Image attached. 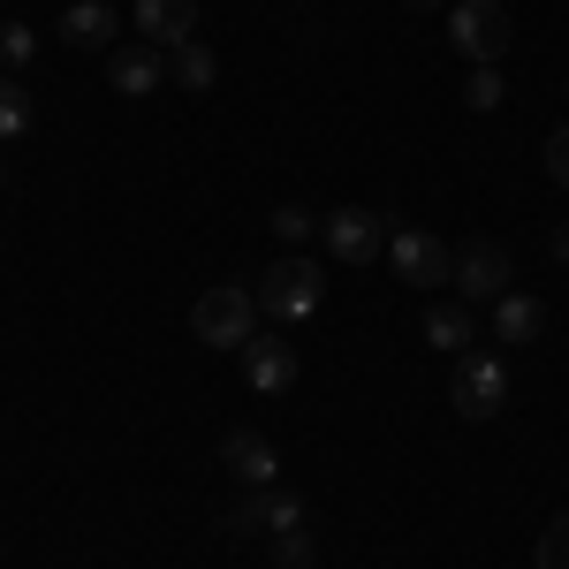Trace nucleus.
Returning a JSON list of instances; mask_svg holds the SVG:
<instances>
[{
  "mask_svg": "<svg viewBox=\"0 0 569 569\" xmlns=\"http://www.w3.org/2000/svg\"><path fill=\"white\" fill-rule=\"evenodd\" d=\"M190 335H198L206 350H243V342L259 335V289H251V281L206 289V297L190 305Z\"/></svg>",
  "mask_w": 569,
  "mask_h": 569,
  "instance_id": "f257e3e1",
  "label": "nucleus"
},
{
  "mask_svg": "<svg viewBox=\"0 0 569 569\" xmlns=\"http://www.w3.org/2000/svg\"><path fill=\"white\" fill-rule=\"evenodd\" d=\"M448 39L471 69H501L509 53V0H456L448 8Z\"/></svg>",
  "mask_w": 569,
  "mask_h": 569,
  "instance_id": "f03ea898",
  "label": "nucleus"
},
{
  "mask_svg": "<svg viewBox=\"0 0 569 569\" xmlns=\"http://www.w3.org/2000/svg\"><path fill=\"white\" fill-rule=\"evenodd\" d=\"M319 297H327V273L311 259H281V266H266V281H259V311L266 319H311L319 311Z\"/></svg>",
  "mask_w": 569,
  "mask_h": 569,
  "instance_id": "7ed1b4c3",
  "label": "nucleus"
},
{
  "mask_svg": "<svg viewBox=\"0 0 569 569\" xmlns=\"http://www.w3.org/2000/svg\"><path fill=\"white\" fill-rule=\"evenodd\" d=\"M448 281L463 289V305H493V297L517 289V259H509L493 236H471V243L456 251V273H448Z\"/></svg>",
  "mask_w": 569,
  "mask_h": 569,
  "instance_id": "20e7f679",
  "label": "nucleus"
},
{
  "mask_svg": "<svg viewBox=\"0 0 569 569\" xmlns=\"http://www.w3.org/2000/svg\"><path fill=\"white\" fill-rule=\"evenodd\" d=\"M456 410H463L471 426L501 418V410H509V365L486 357V350H463L456 357Z\"/></svg>",
  "mask_w": 569,
  "mask_h": 569,
  "instance_id": "39448f33",
  "label": "nucleus"
},
{
  "mask_svg": "<svg viewBox=\"0 0 569 569\" xmlns=\"http://www.w3.org/2000/svg\"><path fill=\"white\" fill-rule=\"evenodd\" d=\"M388 266H395L402 289H448V273H456L448 243L426 236V228H395V236H388Z\"/></svg>",
  "mask_w": 569,
  "mask_h": 569,
  "instance_id": "423d86ee",
  "label": "nucleus"
},
{
  "mask_svg": "<svg viewBox=\"0 0 569 569\" xmlns=\"http://www.w3.org/2000/svg\"><path fill=\"white\" fill-rule=\"evenodd\" d=\"M319 236H327V251L342 266H372L380 251H388V236H395V220L380 213H365V206H335V213L319 220Z\"/></svg>",
  "mask_w": 569,
  "mask_h": 569,
  "instance_id": "0eeeda50",
  "label": "nucleus"
},
{
  "mask_svg": "<svg viewBox=\"0 0 569 569\" xmlns=\"http://www.w3.org/2000/svg\"><path fill=\"white\" fill-rule=\"evenodd\" d=\"M281 539V531H305V501L281 493V486H251V501L228 509V539Z\"/></svg>",
  "mask_w": 569,
  "mask_h": 569,
  "instance_id": "6e6552de",
  "label": "nucleus"
},
{
  "mask_svg": "<svg viewBox=\"0 0 569 569\" xmlns=\"http://www.w3.org/2000/svg\"><path fill=\"white\" fill-rule=\"evenodd\" d=\"M236 357H243V380H251L259 395H289V388H297V342H281V335H251Z\"/></svg>",
  "mask_w": 569,
  "mask_h": 569,
  "instance_id": "1a4fd4ad",
  "label": "nucleus"
},
{
  "mask_svg": "<svg viewBox=\"0 0 569 569\" xmlns=\"http://www.w3.org/2000/svg\"><path fill=\"white\" fill-rule=\"evenodd\" d=\"M107 77H114L122 99H152V91L168 84V46H114Z\"/></svg>",
  "mask_w": 569,
  "mask_h": 569,
  "instance_id": "9d476101",
  "label": "nucleus"
},
{
  "mask_svg": "<svg viewBox=\"0 0 569 569\" xmlns=\"http://www.w3.org/2000/svg\"><path fill=\"white\" fill-rule=\"evenodd\" d=\"M220 463H228V471H236L243 486H273V479H281V456H273V440L251 433V426H236V433L220 440Z\"/></svg>",
  "mask_w": 569,
  "mask_h": 569,
  "instance_id": "9b49d317",
  "label": "nucleus"
},
{
  "mask_svg": "<svg viewBox=\"0 0 569 569\" xmlns=\"http://www.w3.org/2000/svg\"><path fill=\"white\" fill-rule=\"evenodd\" d=\"M137 31H144V46L198 39V0H137Z\"/></svg>",
  "mask_w": 569,
  "mask_h": 569,
  "instance_id": "f8f14e48",
  "label": "nucleus"
},
{
  "mask_svg": "<svg viewBox=\"0 0 569 569\" xmlns=\"http://www.w3.org/2000/svg\"><path fill=\"white\" fill-rule=\"evenodd\" d=\"M493 335L509 342V350H525L547 335V305L531 297V289H509V297H493Z\"/></svg>",
  "mask_w": 569,
  "mask_h": 569,
  "instance_id": "ddd939ff",
  "label": "nucleus"
},
{
  "mask_svg": "<svg viewBox=\"0 0 569 569\" xmlns=\"http://www.w3.org/2000/svg\"><path fill=\"white\" fill-rule=\"evenodd\" d=\"M426 342H433V350H471V342H479V319H471V311L463 305H433L426 311Z\"/></svg>",
  "mask_w": 569,
  "mask_h": 569,
  "instance_id": "4468645a",
  "label": "nucleus"
},
{
  "mask_svg": "<svg viewBox=\"0 0 569 569\" xmlns=\"http://www.w3.org/2000/svg\"><path fill=\"white\" fill-rule=\"evenodd\" d=\"M61 39L69 46H114V8H107V0H77V8L61 16Z\"/></svg>",
  "mask_w": 569,
  "mask_h": 569,
  "instance_id": "2eb2a0df",
  "label": "nucleus"
},
{
  "mask_svg": "<svg viewBox=\"0 0 569 569\" xmlns=\"http://www.w3.org/2000/svg\"><path fill=\"white\" fill-rule=\"evenodd\" d=\"M168 77H176V84H190V91H206V84H213V77H220L213 46H198V39L168 46Z\"/></svg>",
  "mask_w": 569,
  "mask_h": 569,
  "instance_id": "dca6fc26",
  "label": "nucleus"
},
{
  "mask_svg": "<svg viewBox=\"0 0 569 569\" xmlns=\"http://www.w3.org/2000/svg\"><path fill=\"white\" fill-rule=\"evenodd\" d=\"M501 99H509V84H501V69H471V84H463V107H471V114H493Z\"/></svg>",
  "mask_w": 569,
  "mask_h": 569,
  "instance_id": "f3484780",
  "label": "nucleus"
},
{
  "mask_svg": "<svg viewBox=\"0 0 569 569\" xmlns=\"http://www.w3.org/2000/svg\"><path fill=\"white\" fill-rule=\"evenodd\" d=\"M23 130H31V99L16 77H0V137H23Z\"/></svg>",
  "mask_w": 569,
  "mask_h": 569,
  "instance_id": "a211bd4d",
  "label": "nucleus"
},
{
  "mask_svg": "<svg viewBox=\"0 0 569 569\" xmlns=\"http://www.w3.org/2000/svg\"><path fill=\"white\" fill-rule=\"evenodd\" d=\"M273 569H319L311 531H281V539H273Z\"/></svg>",
  "mask_w": 569,
  "mask_h": 569,
  "instance_id": "6ab92c4d",
  "label": "nucleus"
},
{
  "mask_svg": "<svg viewBox=\"0 0 569 569\" xmlns=\"http://www.w3.org/2000/svg\"><path fill=\"white\" fill-rule=\"evenodd\" d=\"M31 53H39V39H31L23 23H0V69H23Z\"/></svg>",
  "mask_w": 569,
  "mask_h": 569,
  "instance_id": "aec40b11",
  "label": "nucleus"
},
{
  "mask_svg": "<svg viewBox=\"0 0 569 569\" xmlns=\"http://www.w3.org/2000/svg\"><path fill=\"white\" fill-rule=\"evenodd\" d=\"M539 569H569V517H555L539 531Z\"/></svg>",
  "mask_w": 569,
  "mask_h": 569,
  "instance_id": "412c9836",
  "label": "nucleus"
},
{
  "mask_svg": "<svg viewBox=\"0 0 569 569\" xmlns=\"http://www.w3.org/2000/svg\"><path fill=\"white\" fill-rule=\"evenodd\" d=\"M273 236H281V243H305V236H319V220H311L305 206H273Z\"/></svg>",
  "mask_w": 569,
  "mask_h": 569,
  "instance_id": "4be33fe9",
  "label": "nucleus"
},
{
  "mask_svg": "<svg viewBox=\"0 0 569 569\" xmlns=\"http://www.w3.org/2000/svg\"><path fill=\"white\" fill-rule=\"evenodd\" d=\"M547 176H555V182L569 190V122H562L555 137H547Z\"/></svg>",
  "mask_w": 569,
  "mask_h": 569,
  "instance_id": "5701e85b",
  "label": "nucleus"
},
{
  "mask_svg": "<svg viewBox=\"0 0 569 569\" xmlns=\"http://www.w3.org/2000/svg\"><path fill=\"white\" fill-rule=\"evenodd\" d=\"M555 259H562V266H569V228H555Z\"/></svg>",
  "mask_w": 569,
  "mask_h": 569,
  "instance_id": "b1692460",
  "label": "nucleus"
},
{
  "mask_svg": "<svg viewBox=\"0 0 569 569\" xmlns=\"http://www.w3.org/2000/svg\"><path fill=\"white\" fill-rule=\"evenodd\" d=\"M410 8H448V0H410Z\"/></svg>",
  "mask_w": 569,
  "mask_h": 569,
  "instance_id": "393cba45",
  "label": "nucleus"
}]
</instances>
